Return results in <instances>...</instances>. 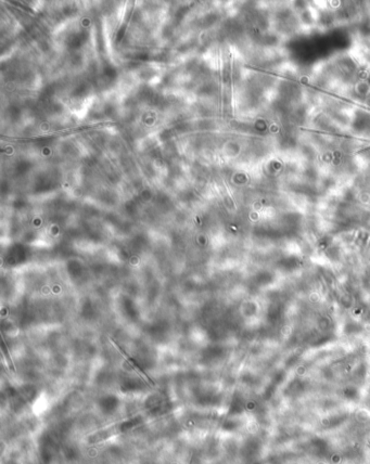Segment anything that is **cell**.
I'll list each match as a JSON object with an SVG mask.
<instances>
[{
    "label": "cell",
    "instance_id": "6da1fadb",
    "mask_svg": "<svg viewBox=\"0 0 370 464\" xmlns=\"http://www.w3.org/2000/svg\"><path fill=\"white\" fill-rule=\"evenodd\" d=\"M110 341L113 343V344L115 345V347L118 348V350L121 352L122 355H123V356L125 357V359L128 361V363H129V365L131 366V368H133L134 370H135L137 373L139 374V376H141L142 377H145V378L147 379V381L149 382V384H151V385H155V384H154V382H153V379H152V378H151L149 376H148V374H147V373H146L144 370H142V369H141V367L139 366V363H138V362H137L135 359H133V358H131V357H130V356L127 354V352H126V351L123 349V348H122V347H121V346L118 344V343H116V342H115L113 339H110Z\"/></svg>",
    "mask_w": 370,
    "mask_h": 464
},
{
    "label": "cell",
    "instance_id": "7a4b0ae2",
    "mask_svg": "<svg viewBox=\"0 0 370 464\" xmlns=\"http://www.w3.org/2000/svg\"><path fill=\"white\" fill-rule=\"evenodd\" d=\"M2 351H3V354L4 356H6V359L8 361V365H9V368L11 369V370L13 372H15V368L13 366V362L11 361V358H10V355L8 354V350H7V346H6V343H4V341L2 340Z\"/></svg>",
    "mask_w": 370,
    "mask_h": 464
}]
</instances>
